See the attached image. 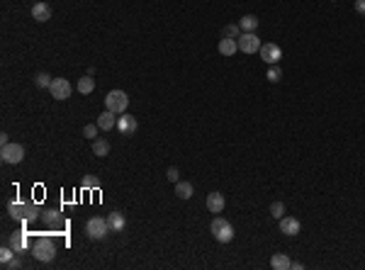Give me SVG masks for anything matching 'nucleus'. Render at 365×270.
Listing matches in <instances>:
<instances>
[{
  "mask_svg": "<svg viewBox=\"0 0 365 270\" xmlns=\"http://www.w3.org/2000/svg\"><path fill=\"white\" fill-rule=\"evenodd\" d=\"M290 266H292V260L288 253H275L273 258H270V268L273 270H288Z\"/></svg>",
  "mask_w": 365,
  "mask_h": 270,
  "instance_id": "18",
  "label": "nucleus"
},
{
  "mask_svg": "<svg viewBox=\"0 0 365 270\" xmlns=\"http://www.w3.org/2000/svg\"><path fill=\"white\" fill-rule=\"evenodd\" d=\"M108 154H110V142L108 139H100V136L92 139V156H100V158H102V156H108Z\"/></svg>",
  "mask_w": 365,
  "mask_h": 270,
  "instance_id": "22",
  "label": "nucleus"
},
{
  "mask_svg": "<svg viewBox=\"0 0 365 270\" xmlns=\"http://www.w3.org/2000/svg\"><path fill=\"white\" fill-rule=\"evenodd\" d=\"M266 78H268V83H278L280 78H282V68L275 64V66H268V73H266Z\"/></svg>",
  "mask_w": 365,
  "mask_h": 270,
  "instance_id": "25",
  "label": "nucleus"
},
{
  "mask_svg": "<svg viewBox=\"0 0 365 270\" xmlns=\"http://www.w3.org/2000/svg\"><path fill=\"white\" fill-rule=\"evenodd\" d=\"M238 52V42L236 39H229V36H222V39H219V54L222 56H226V58H229V56H234Z\"/></svg>",
  "mask_w": 365,
  "mask_h": 270,
  "instance_id": "15",
  "label": "nucleus"
},
{
  "mask_svg": "<svg viewBox=\"0 0 365 270\" xmlns=\"http://www.w3.org/2000/svg\"><path fill=\"white\" fill-rule=\"evenodd\" d=\"M238 27H241V32H256L258 30V18L256 15H244L238 20Z\"/></svg>",
  "mask_w": 365,
  "mask_h": 270,
  "instance_id": "23",
  "label": "nucleus"
},
{
  "mask_svg": "<svg viewBox=\"0 0 365 270\" xmlns=\"http://www.w3.org/2000/svg\"><path fill=\"white\" fill-rule=\"evenodd\" d=\"M108 224H110L112 232H122V229L127 226V219H124L122 212H112V214H108Z\"/></svg>",
  "mask_w": 365,
  "mask_h": 270,
  "instance_id": "19",
  "label": "nucleus"
},
{
  "mask_svg": "<svg viewBox=\"0 0 365 270\" xmlns=\"http://www.w3.org/2000/svg\"><path fill=\"white\" fill-rule=\"evenodd\" d=\"M136 129H139V122H136V117H132V114H127V112H122V114L117 117V132H120V134H124V136H132Z\"/></svg>",
  "mask_w": 365,
  "mask_h": 270,
  "instance_id": "10",
  "label": "nucleus"
},
{
  "mask_svg": "<svg viewBox=\"0 0 365 270\" xmlns=\"http://www.w3.org/2000/svg\"><path fill=\"white\" fill-rule=\"evenodd\" d=\"M166 178L170 180V182H178V180H180V170H178L176 166H170V168L166 170Z\"/></svg>",
  "mask_w": 365,
  "mask_h": 270,
  "instance_id": "31",
  "label": "nucleus"
},
{
  "mask_svg": "<svg viewBox=\"0 0 365 270\" xmlns=\"http://www.w3.org/2000/svg\"><path fill=\"white\" fill-rule=\"evenodd\" d=\"M270 214H273L275 219H282V216H285V204H282V202H273V204H270Z\"/></svg>",
  "mask_w": 365,
  "mask_h": 270,
  "instance_id": "30",
  "label": "nucleus"
},
{
  "mask_svg": "<svg viewBox=\"0 0 365 270\" xmlns=\"http://www.w3.org/2000/svg\"><path fill=\"white\" fill-rule=\"evenodd\" d=\"M98 126H100L102 132H112V129H117V114H114L112 110H105L102 114H98Z\"/></svg>",
  "mask_w": 365,
  "mask_h": 270,
  "instance_id": "13",
  "label": "nucleus"
},
{
  "mask_svg": "<svg viewBox=\"0 0 365 270\" xmlns=\"http://www.w3.org/2000/svg\"><path fill=\"white\" fill-rule=\"evenodd\" d=\"M236 42H238V52H244V54H256L263 46V42L258 39L256 32H241V36H238Z\"/></svg>",
  "mask_w": 365,
  "mask_h": 270,
  "instance_id": "7",
  "label": "nucleus"
},
{
  "mask_svg": "<svg viewBox=\"0 0 365 270\" xmlns=\"http://www.w3.org/2000/svg\"><path fill=\"white\" fill-rule=\"evenodd\" d=\"M224 204H226V200L222 192H210L207 195V210L212 212V214H222L224 212Z\"/></svg>",
  "mask_w": 365,
  "mask_h": 270,
  "instance_id": "12",
  "label": "nucleus"
},
{
  "mask_svg": "<svg viewBox=\"0 0 365 270\" xmlns=\"http://www.w3.org/2000/svg\"><path fill=\"white\" fill-rule=\"evenodd\" d=\"M105 108L112 110L114 114H122V112H127L129 108V95L124 90H110L108 95H105Z\"/></svg>",
  "mask_w": 365,
  "mask_h": 270,
  "instance_id": "5",
  "label": "nucleus"
},
{
  "mask_svg": "<svg viewBox=\"0 0 365 270\" xmlns=\"http://www.w3.org/2000/svg\"><path fill=\"white\" fill-rule=\"evenodd\" d=\"M80 188H83V190H98V188H100V180L95 178V176H88V178H83Z\"/></svg>",
  "mask_w": 365,
  "mask_h": 270,
  "instance_id": "29",
  "label": "nucleus"
},
{
  "mask_svg": "<svg viewBox=\"0 0 365 270\" xmlns=\"http://www.w3.org/2000/svg\"><path fill=\"white\" fill-rule=\"evenodd\" d=\"M98 132H100V126H98V122H95V124H86L83 126V136H86V139H98Z\"/></svg>",
  "mask_w": 365,
  "mask_h": 270,
  "instance_id": "28",
  "label": "nucleus"
},
{
  "mask_svg": "<svg viewBox=\"0 0 365 270\" xmlns=\"http://www.w3.org/2000/svg\"><path fill=\"white\" fill-rule=\"evenodd\" d=\"M49 92H52L54 100H68L71 92H73V86L66 80V78H54L52 86H49Z\"/></svg>",
  "mask_w": 365,
  "mask_h": 270,
  "instance_id": "8",
  "label": "nucleus"
},
{
  "mask_svg": "<svg viewBox=\"0 0 365 270\" xmlns=\"http://www.w3.org/2000/svg\"><path fill=\"white\" fill-rule=\"evenodd\" d=\"M210 232H212V236L217 238L219 244H229V241L234 238V226H232L229 219H224V216H214V219H212Z\"/></svg>",
  "mask_w": 365,
  "mask_h": 270,
  "instance_id": "3",
  "label": "nucleus"
},
{
  "mask_svg": "<svg viewBox=\"0 0 365 270\" xmlns=\"http://www.w3.org/2000/svg\"><path fill=\"white\" fill-rule=\"evenodd\" d=\"M12 258H15V251H12V248H10V246H8V244H5V246H2V248H0V263H2V266H5V263H10V260H12Z\"/></svg>",
  "mask_w": 365,
  "mask_h": 270,
  "instance_id": "27",
  "label": "nucleus"
},
{
  "mask_svg": "<svg viewBox=\"0 0 365 270\" xmlns=\"http://www.w3.org/2000/svg\"><path fill=\"white\" fill-rule=\"evenodd\" d=\"M76 88H78V92H80V95H90L92 90H95V78L86 73V76L78 80V86H76Z\"/></svg>",
  "mask_w": 365,
  "mask_h": 270,
  "instance_id": "21",
  "label": "nucleus"
},
{
  "mask_svg": "<svg viewBox=\"0 0 365 270\" xmlns=\"http://www.w3.org/2000/svg\"><path fill=\"white\" fill-rule=\"evenodd\" d=\"M8 246L12 248L15 253L24 251L27 248V238H24V232H18V234H10V238H8Z\"/></svg>",
  "mask_w": 365,
  "mask_h": 270,
  "instance_id": "17",
  "label": "nucleus"
},
{
  "mask_svg": "<svg viewBox=\"0 0 365 270\" xmlns=\"http://www.w3.org/2000/svg\"><path fill=\"white\" fill-rule=\"evenodd\" d=\"M42 222L46 226H64V219H61V212L58 210H46L42 212Z\"/></svg>",
  "mask_w": 365,
  "mask_h": 270,
  "instance_id": "16",
  "label": "nucleus"
},
{
  "mask_svg": "<svg viewBox=\"0 0 365 270\" xmlns=\"http://www.w3.org/2000/svg\"><path fill=\"white\" fill-rule=\"evenodd\" d=\"M110 232L112 229H110V224H108V216H92V219L86 222V234L92 241H102Z\"/></svg>",
  "mask_w": 365,
  "mask_h": 270,
  "instance_id": "4",
  "label": "nucleus"
},
{
  "mask_svg": "<svg viewBox=\"0 0 365 270\" xmlns=\"http://www.w3.org/2000/svg\"><path fill=\"white\" fill-rule=\"evenodd\" d=\"M192 192H195L192 182H185V180H178V182H176V195H178L180 200H190L192 198Z\"/></svg>",
  "mask_w": 365,
  "mask_h": 270,
  "instance_id": "20",
  "label": "nucleus"
},
{
  "mask_svg": "<svg viewBox=\"0 0 365 270\" xmlns=\"http://www.w3.org/2000/svg\"><path fill=\"white\" fill-rule=\"evenodd\" d=\"M8 214L18 222H34L42 216V207L36 202H20V200H12L8 202Z\"/></svg>",
  "mask_w": 365,
  "mask_h": 270,
  "instance_id": "1",
  "label": "nucleus"
},
{
  "mask_svg": "<svg viewBox=\"0 0 365 270\" xmlns=\"http://www.w3.org/2000/svg\"><path fill=\"white\" fill-rule=\"evenodd\" d=\"M52 80H54V78H52V76H49L46 71H39L34 76V86H36V88H42V90L49 88V86H52Z\"/></svg>",
  "mask_w": 365,
  "mask_h": 270,
  "instance_id": "24",
  "label": "nucleus"
},
{
  "mask_svg": "<svg viewBox=\"0 0 365 270\" xmlns=\"http://www.w3.org/2000/svg\"><path fill=\"white\" fill-rule=\"evenodd\" d=\"M2 268H8V270H18V268H22V260H20L18 256H15V258H12V260H10V263H5V266H2Z\"/></svg>",
  "mask_w": 365,
  "mask_h": 270,
  "instance_id": "32",
  "label": "nucleus"
},
{
  "mask_svg": "<svg viewBox=\"0 0 365 270\" xmlns=\"http://www.w3.org/2000/svg\"><path fill=\"white\" fill-rule=\"evenodd\" d=\"M32 253H34V258L39 263H52L54 256H56L54 241H52L49 236H39L34 241V246H32Z\"/></svg>",
  "mask_w": 365,
  "mask_h": 270,
  "instance_id": "2",
  "label": "nucleus"
},
{
  "mask_svg": "<svg viewBox=\"0 0 365 270\" xmlns=\"http://www.w3.org/2000/svg\"><path fill=\"white\" fill-rule=\"evenodd\" d=\"M222 36H229V39H238V36H241V27H238V24H226V27L222 30Z\"/></svg>",
  "mask_w": 365,
  "mask_h": 270,
  "instance_id": "26",
  "label": "nucleus"
},
{
  "mask_svg": "<svg viewBox=\"0 0 365 270\" xmlns=\"http://www.w3.org/2000/svg\"><path fill=\"white\" fill-rule=\"evenodd\" d=\"M260 58L268 64V66H275V64H280V58H282V49L278 46V44H273V42H268V44H263L260 46Z\"/></svg>",
  "mask_w": 365,
  "mask_h": 270,
  "instance_id": "9",
  "label": "nucleus"
},
{
  "mask_svg": "<svg viewBox=\"0 0 365 270\" xmlns=\"http://www.w3.org/2000/svg\"><path fill=\"white\" fill-rule=\"evenodd\" d=\"M0 158L2 163H22L24 161V146L22 144H15V142H10V144H2L0 148Z\"/></svg>",
  "mask_w": 365,
  "mask_h": 270,
  "instance_id": "6",
  "label": "nucleus"
},
{
  "mask_svg": "<svg viewBox=\"0 0 365 270\" xmlns=\"http://www.w3.org/2000/svg\"><path fill=\"white\" fill-rule=\"evenodd\" d=\"M300 229H302V224H300V219H294V216H282L280 219V232L288 236H297L300 234Z\"/></svg>",
  "mask_w": 365,
  "mask_h": 270,
  "instance_id": "11",
  "label": "nucleus"
},
{
  "mask_svg": "<svg viewBox=\"0 0 365 270\" xmlns=\"http://www.w3.org/2000/svg\"><path fill=\"white\" fill-rule=\"evenodd\" d=\"M32 18L36 22H46V20H52V5L49 2H34V8H32Z\"/></svg>",
  "mask_w": 365,
  "mask_h": 270,
  "instance_id": "14",
  "label": "nucleus"
},
{
  "mask_svg": "<svg viewBox=\"0 0 365 270\" xmlns=\"http://www.w3.org/2000/svg\"><path fill=\"white\" fill-rule=\"evenodd\" d=\"M356 12L365 15V0H356Z\"/></svg>",
  "mask_w": 365,
  "mask_h": 270,
  "instance_id": "33",
  "label": "nucleus"
}]
</instances>
